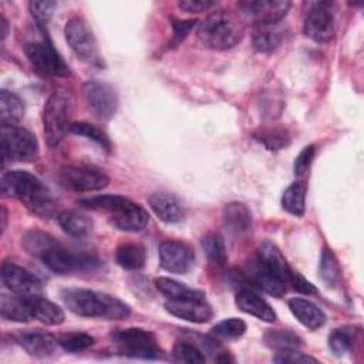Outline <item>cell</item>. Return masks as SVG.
I'll return each mask as SVG.
<instances>
[{"instance_id":"27","label":"cell","mask_w":364,"mask_h":364,"mask_svg":"<svg viewBox=\"0 0 364 364\" xmlns=\"http://www.w3.org/2000/svg\"><path fill=\"white\" fill-rule=\"evenodd\" d=\"M223 222L233 233H246L252 229V213L240 202H230L223 208Z\"/></svg>"},{"instance_id":"44","label":"cell","mask_w":364,"mask_h":364,"mask_svg":"<svg viewBox=\"0 0 364 364\" xmlns=\"http://www.w3.org/2000/svg\"><path fill=\"white\" fill-rule=\"evenodd\" d=\"M273 361L276 363H316L317 360L300 353L297 348H291V350H283L279 351L277 355L273 358Z\"/></svg>"},{"instance_id":"7","label":"cell","mask_w":364,"mask_h":364,"mask_svg":"<svg viewBox=\"0 0 364 364\" xmlns=\"http://www.w3.org/2000/svg\"><path fill=\"white\" fill-rule=\"evenodd\" d=\"M1 158L6 162H28L37 158L38 144L36 136L17 125H1Z\"/></svg>"},{"instance_id":"45","label":"cell","mask_w":364,"mask_h":364,"mask_svg":"<svg viewBox=\"0 0 364 364\" xmlns=\"http://www.w3.org/2000/svg\"><path fill=\"white\" fill-rule=\"evenodd\" d=\"M260 142H263L269 149H280L287 145V136L284 131H269L260 135Z\"/></svg>"},{"instance_id":"43","label":"cell","mask_w":364,"mask_h":364,"mask_svg":"<svg viewBox=\"0 0 364 364\" xmlns=\"http://www.w3.org/2000/svg\"><path fill=\"white\" fill-rule=\"evenodd\" d=\"M196 21L192 20H186V21H181V20H172V40L169 43V47H176L178 44H181L188 34L191 33V30L195 27Z\"/></svg>"},{"instance_id":"47","label":"cell","mask_w":364,"mask_h":364,"mask_svg":"<svg viewBox=\"0 0 364 364\" xmlns=\"http://www.w3.org/2000/svg\"><path fill=\"white\" fill-rule=\"evenodd\" d=\"M216 3L210 0H182L179 1V9L186 13H200L213 7Z\"/></svg>"},{"instance_id":"18","label":"cell","mask_w":364,"mask_h":364,"mask_svg":"<svg viewBox=\"0 0 364 364\" xmlns=\"http://www.w3.org/2000/svg\"><path fill=\"white\" fill-rule=\"evenodd\" d=\"M236 306L239 307V310L255 316L257 318H260L262 321L266 323H273L276 320V311L272 309V306L262 299L259 294H256L255 291H252L250 289H242L237 291L236 297H235Z\"/></svg>"},{"instance_id":"5","label":"cell","mask_w":364,"mask_h":364,"mask_svg":"<svg viewBox=\"0 0 364 364\" xmlns=\"http://www.w3.org/2000/svg\"><path fill=\"white\" fill-rule=\"evenodd\" d=\"M73 112V97L65 90H55L47 98L43 109V127L46 141L50 146H57L67 131H70V117Z\"/></svg>"},{"instance_id":"6","label":"cell","mask_w":364,"mask_h":364,"mask_svg":"<svg viewBox=\"0 0 364 364\" xmlns=\"http://www.w3.org/2000/svg\"><path fill=\"white\" fill-rule=\"evenodd\" d=\"M65 40L71 50L77 54L78 58L85 61L87 64L102 68L104 60L100 53L97 40L92 34V30L87 24V21L81 17H73L67 21L64 28Z\"/></svg>"},{"instance_id":"16","label":"cell","mask_w":364,"mask_h":364,"mask_svg":"<svg viewBox=\"0 0 364 364\" xmlns=\"http://www.w3.org/2000/svg\"><path fill=\"white\" fill-rule=\"evenodd\" d=\"M1 280L6 287L18 296H36L41 293V282L28 270L4 262L1 266Z\"/></svg>"},{"instance_id":"10","label":"cell","mask_w":364,"mask_h":364,"mask_svg":"<svg viewBox=\"0 0 364 364\" xmlns=\"http://www.w3.org/2000/svg\"><path fill=\"white\" fill-rule=\"evenodd\" d=\"M111 337L119 347V351L125 355L135 358H155L161 354L155 334L148 330L129 327L114 331Z\"/></svg>"},{"instance_id":"41","label":"cell","mask_w":364,"mask_h":364,"mask_svg":"<svg viewBox=\"0 0 364 364\" xmlns=\"http://www.w3.org/2000/svg\"><path fill=\"white\" fill-rule=\"evenodd\" d=\"M55 7H57V3L51 1V0L30 1L28 3V10H30L33 18L36 20V23L40 28H44V26L50 21Z\"/></svg>"},{"instance_id":"1","label":"cell","mask_w":364,"mask_h":364,"mask_svg":"<svg viewBox=\"0 0 364 364\" xmlns=\"http://www.w3.org/2000/svg\"><path fill=\"white\" fill-rule=\"evenodd\" d=\"M4 196L18 199L33 213L48 218L55 210V202L48 188L33 173L26 171H9L1 176Z\"/></svg>"},{"instance_id":"40","label":"cell","mask_w":364,"mask_h":364,"mask_svg":"<svg viewBox=\"0 0 364 364\" xmlns=\"http://www.w3.org/2000/svg\"><path fill=\"white\" fill-rule=\"evenodd\" d=\"M173 357L179 361L183 363H191V364H199V363H205L206 358L203 355V351L198 347L193 346L191 343H185V341H178L173 346Z\"/></svg>"},{"instance_id":"22","label":"cell","mask_w":364,"mask_h":364,"mask_svg":"<svg viewBox=\"0 0 364 364\" xmlns=\"http://www.w3.org/2000/svg\"><path fill=\"white\" fill-rule=\"evenodd\" d=\"M17 341L33 357L44 358L54 353L55 338L44 331H23L17 336Z\"/></svg>"},{"instance_id":"20","label":"cell","mask_w":364,"mask_h":364,"mask_svg":"<svg viewBox=\"0 0 364 364\" xmlns=\"http://www.w3.org/2000/svg\"><path fill=\"white\" fill-rule=\"evenodd\" d=\"M152 212L165 223H176L183 218V209L181 202L171 193L154 192L148 198Z\"/></svg>"},{"instance_id":"13","label":"cell","mask_w":364,"mask_h":364,"mask_svg":"<svg viewBox=\"0 0 364 364\" xmlns=\"http://www.w3.org/2000/svg\"><path fill=\"white\" fill-rule=\"evenodd\" d=\"M84 100L91 114L100 121H108L118 108V97L115 90L105 82L87 81L82 85Z\"/></svg>"},{"instance_id":"33","label":"cell","mask_w":364,"mask_h":364,"mask_svg":"<svg viewBox=\"0 0 364 364\" xmlns=\"http://www.w3.org/2000/svg\"><path fill=\"white\" fill-rule=\"evenodd\" d=\"M202 247H203V252L206 253L208 259L213 264L223 266L226 263V260H228L226 247H225V242L219 233L212 232V233L205 235L202 239Z\"/></svg>"},{"instance_id":"35","label":"cell","mask_w":364,"mask_h":364,"mask_svg":"<svg viewBox=\"0 0 364 364\" xmlns=\"http://www.w3.org/2000/svg\"><path fill=\"white\" fill-rule=\"evenodd\" d=\"M320 277L328 287L330 286L333 287L334 284H337L340 279V267H338L337 259L328 247H324L321 252Z\"/></svg>"},{"instance_id":"28","label":"cell","mask_w":364,"mask_h":364,"mask_svg":"<svg viewBox=\"0 0 364 364\" xmlns=\"http://www.w3.org/2000/svg\"><path fill=\"white\" fill-rule=\"evenodd\" d=\"M155 287L168 300H182V299H205V293L200 290L191 289L169 277H156Z\"/></svg>"},{"instance_id":"32","label":"cell","mask_w":364,"mask_h":364,"mask_svg":"<svg viewBox=\"0 0 364 364\" xmlns=\"http://www.w3.org/2000/svg\"><path fill=\"white\" fill-rule=\"evenodd\" d=\"M282 206L293 216H303L306 209V185L303 182H294L287 186L282 196Z\"/></svg>"},{"instance_id":"37","label":"cell","mask_w":364,"mask_h":364,"mask_svg":"<svg viewBox=\"0 0 364 364\" xmlns=\"http://www.w3.org/2000/svg\"><path fill=\"white\" fill-rule=\"evenodd\" d=\"M353 343H354V334L347 327L336 328L328 336V347L337 355L348 353L353 348Z\"/></svg>"},{"instance_id":"4","label":"cell","mask_w":364,"mask_h":364,"mask_svg":"<svg viewBox=\"0 0 364 364\" xmlns=\"http://www.w3.org/2000/svg\"><path fill=\"white\" fill-rule=\"evenodd\" d=\"M196 34L205 47L228 50L235 47L243 38L245 23L237 13L218 10L199 23Z\"/></svg>"},{"instance_id":"42","label":"cell","mask_w":364,"mask_h":364,"mask_svg":"<svg viewBox=\"0 0 364 364\" xmlns=\"http://www.w3.org/2000/svg\"><path fill=\"white\" fill-rule=\"evenodd\" d=\"M316 155V148L313 145H309V146H304L303 151L296 156L294 159V173L297 176H301L304 173H307L311 162H313V158Z\"/></svg>"},{"instance_id":"29","label":"cell","mask_w":364,"mask_h":364,"mask_svg":"<svg viewBox=\"0 0 364 364\" xmlns=\"http://www.w3.org/2000/svg\"><path fill=\"white\" fill-rule=\"evenodd\" d=\"M60 228L70 236L84 237L92 229V222L85 215L75 210H64L57 216Z\"/></svg>"},{"instance_id":"2","label":"cell","mask_w":364,"mask_h":364,"mask_svg":"<svg viewBox=\"0 0 364 364\" xmlns=\"http://www.w3.org/2000/svg\"><path fill=\"white\" fill-rule=\"evenodd\" d=\"M63 303L77 316L100 317L107 320H125L131 309L119 299L87 289H64L60 293Z\"/></svg>"},{"instance_id":"34","label":"cell","mask_w":364,"mask_h":364,"mask_svg":"<svg viewBox=\"0 0 364 364\" xmlns=\"http://www.w3.org/2000/svg\"><path fill=\"white\" fill-rule=\"evenodd\" d=\"M264 343L277 351L299 348L301 346V338L289 330H273L264 334Z\"/></svg>"},{"instance_id":"36","label":"cell","mask_w":364,"mask_h":364,"mask_svg":"<svg viewBox=\"0 0 364 364\" xmlns=\"http://www.w3.org/2000/svg\"><path fill=\"white\" fill-rule=\"evenodd\" d=\"M70 132L75 134V135H80V136H84L95 144H98L101 148L109 151L111 148V142L108 139V136L97 127L88 124V122H74L70 125Z\"/></svg>"},{"instance_id":"21","label":"cell","mask_w":364,"mask_h":364,"mask_svg":"<svg viewBox=\"0 0 364 364\" xmlns=\"http://www.w3.org/2000/svg\"><path fill=\"white\" fill-rule=\"evenodd\" d=\"M247 274L250 277V282L256 284L259 289L264 290L266 293L280 297L286 291V283L279 280L276 276H273L257 257L252 259L247 263Z\"/></svg>"},{"instance_id":"12","label":"cell","mask_w":364,"mask_h":364,"mask_svg":"<svg viewBox=\"0 0 364 364\" xmlns=\"http://www.w3.org/2000/svg\"><path fill=\"white\" fill-rule=\"evenodd\" d=\"M60 185L74 192H92L108 186L109 178L94 166H64L58 172Z\"/></svg>"},{"instance_id":"49","label":"cell","mask_w":364,"mask_h":364,"mask_svg":"<svg viewBox=\"0 0 364 364\" xmlns=\"http://www.w3.org/2000/svg\"><path fill=\"white\" fill-rule=\"evenodd\" d=\"M6 222H7V213H6V208H1V233L6 229Z\"/></svg>"},{"instance_id":"14","label":"cell","mask_w":364,"mask_h":364,"mask_svg":"<svg viewBox=\"0 0 364 364\" xmlns=\"http://www.w3.org/2000/svg\"><path fill=\"white\" fill-rule=\"evenodd\" d=\"M237 7L256 24H276L286 17L291 3L287 0H245L237 3Z\"/></svg>"},{"instance_id":"25","label":"cell","mask_w":364,"mask_h":364,"mask_svg":"<svg viewBox=\"0 0 364 364\" xmlns=\"http://www.w3.org/2000/svg\"><path fill=\"white\" fill-rule=\"evenodd\" d=\"M0 311H1V317L10 321L27 323L33 318L28 296L3 294L0 299Z\"/></svg>"},{"instance_id":"39","label":"cell","mask_w":364,"mask_h":364,"mask_svg":"<svg viewBox=\"0 0 364 364\" xmlns=\"http://www.w3.org/2000/svg\"><path fill=\"white\" fill-rule=\"evenodd\" d=\"M245 331H246V323L236 317L226 318L218 323L216 326H213L212 328V333L216 337H222V338H237L243 336Z\"/></svg>"},{"instance_id":"17","label":"cell","mask_w":364,"mask_h":364,"mask_svg":"<svg viewBox=\"0 0 364 364\" xmlns=\"http://www.w3.org/2000/svg\"><path fill=\"white\" fill-rule=\"evenodd\" d=\"M165 310L182 320L203 324L213 317V310L206 299H182V300H168L165 303Z\"/></svg>"},{"instance_id":"31","label":"cell","mask_w":364,"mask_h":364,"mask_svg":"<svg viewBox=\"0 0 364 364\" xmlns=\"http://www.w3.org/2000/svg\"><path fill=\"white\" fill-rule=\"evenodd\" d=\"M117 263L127 270H139L145 264V249L138 243H124L115 253Z\"/></svg>"},{"instance_id":"30","label":"cell","mask_w":364,"mask_h":364,"mask_svg":"<svg viewBox=\"0 0 364 364\" xmlns=\"http://www.w3.org/2000/svg\"><path fill=\"white\" fill-rule=\"evenodd\" d=\"M24 115V105L21 100L7 91L0 92V122L1 125H17Z\"/></svg>"},{"instance_id":"23","label":"cell","mask_w":364,"mask_h":364,"mask_svg":"<svg viewBox=\"0 0 364 364\" xmlns=\"http://www.w3.org/2000/svg\"><path fill=\"white\" fill-rule=\"evenodd\" d=\"M289 309L293 313V316L309 330H317L326 323V314L314 303L306 299H290Z\"/></svg>"},{"instance_id":"48","label":"cell","mask_w":364,"mask_h":364,"mask_svg":"<svg viewBox=\"0 0 364 364\" xmlns=\"http://www.w3.org/2000/svg\"><path fill=\"white\" fill-rule=\"evenodd\" d=\"M0 26H1V40H4L7 37V34H9V23H7V20L3 16L0 18Z\"/></svg>"},{"instance_id":"19","label":"cell","mask_w":364,"mask_h":364,"mask_svg":"<svg viewBox=\"0 0 364 364\" xmlns=\"http://www.w3.org/2000/svg\"><path fill=\"white\" fill-rule=\"evenodd\" d=\"M256 257L273 276H276L283 283H289L291 269L274 243L263 242L257 249Z\"/></svg>"},{"instance_id":"24","label":"cell","mask_w":364,"mask_h":364,"mask_svg":"<svg viewBox=\"0 0 364 364\" xmlns=\"http://www.w3.org/2000/svg\"><path fill=\"white\" fill-rule=\"evenodd\" d=\"M284 40V28L276 24H256L252 34V44L256 51L270 53Z\"/></svg>"},{"instance_id":"11","label":"cell","mask_w":364,"mask_h":364,"mask_svg":"<svg viewBox=\"0 0 364 364\" xmlns=\"http://www.w3.org/2000/svg\"><path fill=\"white\" fill-rule=\"evenodd\" d=\"M304 34L316 43H327L336 34V20L333 13V3L314 1L307 9L304 23Z\"/></svg>"},{"instance_id":"46","label":"cell","mask_w":364,"mask_h":364,"mask_svg":"<svg viewBox=\"0 0 364 364\" xmlns=\"http://www.w3.org/2000/svg\"><path fill=\"white\" fill-rule=\"evenodd\" d=\"M289 283L293 284V287L303 293V294H318V289H316L314 284H311L309 280H306L300 273L297 272H293L290 273V277H289Z\"/></svg>"},{"instance_id":"9","label":"cell","mask_w":364,"mask_h":364,"mask_svg":"<svg viewBox=\"0 0 364 364\" xmlns=\"http://www.w3.org/2000/svg\"><path fill=\"white\" fill-rule=\"evenodd\" d=\"M24 53L31 65L44 75L65 77L70 74L67 64L60 57L47 36H43L38 40L27 41L24 44Z\"/></svg>"},{"instance_id":"15","label":"cell","mask_w":364,"mask_h":364,"mask_svg":"<svg viewBox=\"0 0 364 364\" xmlns=\"http://www.w3.org/2000/svg\"><path fill=\"white\" fill-rule=\"evenodd\" d=\"M159 264L171 273H188L195 262V253L189 245L179 240H165L158 247Z\"/></svg>"},{"instance_id":"8","label":"cell","mask_w":364,"mask_h":364,"mask_svg":"<svg viewBox=\"0 0 364 364\" xmlns=\"http://www.w3.org/2000/svg\"><path fill=\"white\" fill-rule=\"evenodd\" d=\"M40 260L54 273L68 274L73 272L92 270L100 260L90 253H77L64 247L60 242H54L40 257Z\"/></svg>"},{"instance_id":"3","label":"cell","mask_w":364,"mask_h":364,"mask_svg":"<svg viewBox=\"0 0 364 364\" xmlns=\"http://www.w3.org/2000/svg\"><path fill=\"white\" fill-rule=\"evenodd\" d=\"M84 209L108 213L112 228L122 232H139L148 223V212L138 203L121 195H97L78 200Z\"/></svg>"},{"instance_id":"26","label":"cell","mask_w":364,"mask_h":364,"mask_svg":"<svg viewBox=\"0 0 364 364\" xmlns=\"http://www.w3.org/2000/svg\"><path fill=\"white\" fill-rule=\"evenodd\" d=\"M28 301L33 311V318L47 324V326H58L64 321L65 314L55 303L41 297L40 294L28 296Z\"/></svg>"},{"instance_id":"38","label":"cell","mask_w":364,"mask_h":364,"mask_svg":"<svg viewBox=\"0 0 364 364\" xmlns=\"http://www.w3.org/2000/svg\"><path fill=\"white\" fill-rule=\"evenodd\" d=\"M58 344L68 353L84 351L94 344V338L85 333H65L60 337Z\"/></svg>"}]
</instances>
